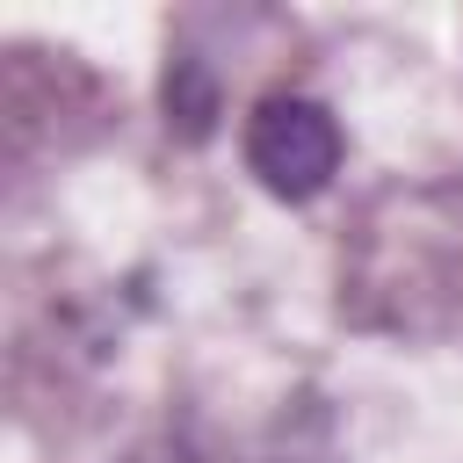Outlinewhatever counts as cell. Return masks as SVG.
<instances>
[{"label":"cell","mask_w":463,"mask_h":463,"mask_svg":"<svg viewBox=\"0 0 463 463\" xmlns=\"http://www.w3.org/2000/svg\"><path fill=\"white\" fill-rule=\"evenodd\" d=\"M246 174L282 195V203H311L333 188L340 174V123L326 101L311 94H268L246 116Z\"/></svg>","instance_id":"cell-1"},{"label":"cell","mask_w":463,"mask_h":463,"mask_svg":"<svg viewBox=\"0 0 463 463\" xmlns=\"http://www.w3.org/2000/svg\"><path fill=\"white\" fill-rule=\"evenodd\" d=\"M210 123H217V80H210V65H203L195 51H181V58L166 65V130L210 137Z\"/></svg>","instance_id":"cell-2"}]
</instances>
